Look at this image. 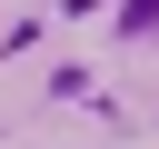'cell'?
Masks as SVG:
<instances>
[{"label":"cell","instance_id":"cell-1","mask_svg":"<svg viewBox=\"0 0 159 149\" xmlns=\"http://www.w3.org/2000/svg\"><path fill=\"white\" fill-rule=\"evenodd\" d=\"M149 20H159V0H129L119 10V30H149Z\"/></svg>","mask_w":159,"mask_h":149}]
</instances>
